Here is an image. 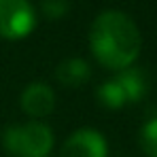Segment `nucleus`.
<instances>
[{
    "label": "nucleus",
    "instance_id": "f257e3e1",
    "mask_svg": "<svg viewBox=\"0 0 157 157\" xmlns=\"http://www.w3.org/2000/svg\"><path fill=\"white\" fill-rule=\"evenodd\" d=\"M87 40L98 64L117 72L134 66L142 49V36L136 21L121 11L100 13L91 21Z\"/></svg>",
    "mask_w": 157,
    "mask_h": 157
},
{
    "label": "nucleus",
    "instance_id": "f03ea898",
    "mask_svg": "<svg viewBox=\"0 0 157 157\" xmlns=\"http://www.w3.org/2000/svg\"><path fill=\"white\" fill-rule=\"evenodd\" d=\"M53 140V130L43 121L9 125L2 132V147L13 157H49Z\"/></svg>",
    "mask_w": 157,
    "mask_h": 157
},
{
    "label": "nucleus",
    "instance_id": "7ed1b4c3",
    "mask_svg": "<svg viewBox=\"0 0 157 157\" xmlns=\"http://www.w3.org/2000/svg\"><path fill=\"white\" fill-rule=\"evenodd\" d=\"M36 28V11L30 0H0V38L21 40Z\"/></svg>",
    "mask_w": 157,
    "mask_h": 157
},
{
    "label": "nucleus",
    "instance_id": "20e7f679",
    "mask_svg": "<svg viewBox=\"0 0 157 157\" xmlns=\"http://www.w3.org/2000/svg\"><path fill=\"white\" fill-rule=\"evenodd\" d=\"M19 106L32 121H40L55 110V91L49 83L32 81L19 94Z\"/></svg>",
    "mask_w": 157,
    "mask_h": 157
},
{
    "label": "nucleus",
    "instance_id": "39448f33",
    "mask_svg": "<svg viewBox=\"0 0 157 157\" xmlns=\"http://www.w3.org/2000/svg\"><path fill=\"white\" fill-rule=\"evenodd\" d=\"M106 155H108L106 138L94 128H81V130L72 132L62 147V157H106Z\"/></svg>",
    "mask_w": 157,
    "mask_h": 157
},
{
    "label": "nucleus",
    "instance_id": "423d86ee",
    "mask_svg": "<svg viewBox=\"0 0 157 157\" xmlns=\"http://www.w3.org/2000/svg\"><path fill=\"white\" fill-rule=\"evenodd\" d=\"M89 77H91V68L81 57H68V59L59 62L57 68H55V81L62 87H68V89L70 87L77 89L81 85H85L89 81Z\"/></svg>",
    "mask_w": 157,
    "mask_h": 157
},
{
    "label": "nucleus",
    "instance_id": "0eeeda50",
    "mask_svg": "<svg viewBox=\"0 0 157 157\" xmlns=\"http://www.w3.org/2000/svg\"><path fill=\"white\" fill-rule=\"evenodd\" d=\"M115 81L121 85V89H123V94H125V98H128V104L132 102H140L142 98H144V94H147V89H149V77H147V72L142 70V68H125V70H119L117 75H115Z\"/></svg>",
    "mask_w": 157,
    "mask_h": 157
},
{
    "label": "nucleus",
    "instance_id": "6e6552de",
    "mask_svg": "<svg viewBox=\"0 0 157 157\" xmlns=\"http://www.w3.org/2000/svg\"><path fill=\"white\" fill-rule=\"evenodd\" d=\"M96 98L98 102L104 106V108H110V110H117V108H123L128 104V98L121 89V85L115 81V77L108 78L106 83H102L96 91Z\"/></svg>",
    "mask_w": 157,
    "mask_h": 157
},
{
    "label": "nucleus",
    "instance_id": "1a4fd4ad",
    "mask_svg": "<svg viewBox=\"0 0 157 157\" xmlns=\"http://www.w3.org/2000/svg\"><path fill=\"white\" fill-rule=\"evenodd\" d=\"M138 142H140V149L144 151L147 157H157V117L142 125Z\"/></svg>",
    "mask_w": 157,
    "mask_h": 157
},
{
    "label": "nucleus",
    "instance_id": "9d476101",
    "mask_svg": "<svg viewBox=\"0 0 157 157\" xmlns=\"http://www.w3.org/2000/svg\"><path fill=\"white\" fill-rule=\"evenodd\" d=\"M40 11L49 19H59L68 13V0H40Z\"/></svg>",
    "mask_w": 157,
    "mask_h": 157
}]
</instances>
